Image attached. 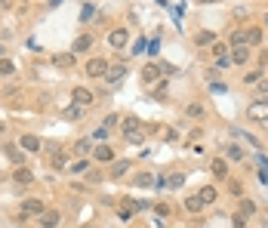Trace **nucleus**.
Masks as SVG:
<instances>
[{"label":"nucleus","mask_w":268,"mask_h":228,"mask_svg":"<svg viewBox=\"0 0 268 228\" xmlns=\"http://www.w3.org/2000/svg\"><path fill=\"white\" fill-rule=\"evenodd\" d=\"M90 46H93V37L90 34H80L77 41H74V53H87Z\"/></svg>","instance_id":"dca6fc26"},{"label":"nucleus","mask_w":268,"mask_h":228,"mask_svg":"<svg viewBox=\"0 0 268 228\" xmlns=\"http://www.w3.org/2000/svg\"><path fill=\"white\" fill-rule=\"evenodd\" d=\"M93 16H96V6H93V3H87V6H83V13H80V19H83V22H90Z\"/></svg>","instance_id":"7c9ffc66"},{"label":"nucleus","mask_w":268,"mask_h":228,"mask_svg":"<svg viewBox=\"0 0 268 228\" xmlns=\"http://www.w3.org/2000/svg\"><path fill=\"white\" fill-rule=\"evenodd\" d=\"M256 96H259V102H268V77H265V81H259V86H256Z\"/></svg>","instance_id":"a878e982"},{"label":"nucleus","mask_w":268,"mask_h":228,"mask_svg":"<svg viewBox=\"0 0 268 228\" xmlns=\"http://www.w3.org/2000/svg\"><path fill=\"white\" fill-rule=\"evenodd\" d=\"M179 185H185V176H182V173L167 176V188H179Z\"/></svg>","instance_id":"393cba45"},{"label":"nucleus","mask_w":268,"mask_h":228,"mask_svg":"<svg viewBox=\"0 0 268 228\" xmlns=\"http://www.w3.org/2000/svg\"><path fill=\"white\" fill-rule=\"evenodd\" d=\"M151 182H154V176H151V173H142V176H136V185H151Z\"/></svg>","instance_id":"f704fd0d"},{"label":"nucleus","mask_w":268,"mask_h":228,"mask_svg":"<svg viewBox=\"0 0 268 228\" xmlns=\"http://www.w3.org/2000/svg\"><path fill=\"white\" fill-rule=\"evenodd\" d=\"M93 102V93L87 90V86H74V105H80V108H87Z\"/></svg>","instance_id":"9d476101"},{"label":"nucleus","mask_w":268,"mask_h":228,"mask_svg":"<svg viewBox=\"0 0 268 228\" xmlns=\"http://www.w3.org/2000/svg\"><path fill=\"white\" fill-rule=\"evenodd\" d=\"M127 170H130V164H127V161H120V164H114V166H111V173H114V176H120V173H127Z\"/></svg>","instance_id":"473e14b6"},{"label":"nucleus","mask_w":268,"mask_h":228,"mask_svg":"<svg viewBox=\"0 0 268 228\" xmlns=\"http://www.w3.org/2000/svg\"><path fill=\"white\" fill-rule=\"evenodd\" d=\"M40 225H43V228H56V225H59V213H56V210H46V213L40 216Z\"/></svg>","instance_id":"ddd939ff"},{"label":"nucleus","mask_w":268,"mask_h":228,"mask_svg":"<svg viewBox=\"0 0 268 228\" xmlns=\"http://www.w3.org/2000/svg\"><path fill=\"white\" fill-rule=\"evenodd\" d=\"M120 133H123V139H127V142H139L145 130H142V121H139V117H133V114H130V117H123Z\"/></svg>","instance_id":"f257e3e1"},{"label":"nucleus","mask_w":268,"mask_h":228,"mask_svg":"<svg viewBox=\"0 0 268 228\" xmlns=\"http://www.w3.org/2000/svg\"><path fill=\"white\" fill-rule=\"evenodd\" d=\"M123 77H127V65H123V62H111L108 77H105V81H108V86H117Z\"/></svg>","instance_id":"20e7f679"},{"label":"nucleus","mask_w":268,"mask_h":228,"mask_svg":"<svg viewBox=\"0 0 268 228\" xmlns=\"http://www.w3.org/2000/svg\"><path fill=\"white\" fill-rule=\"evenodd\" d=\"M90 148H93V139H77V142H74V154H90Z\"/></svg>","instance_id":"a211bd4d"},{"label":"nucleus","mask_w":268,"mask_h":228,"mask_svg":"<svg viewBox=\"0 0 268 228\" xmlns=\"http://www.w3.org/2000/svg\"><path fill=\"white\" fill-rule=\"evenodd\" d=\"M127 37H130V34L123 31V28H114V31L108 34V43H111L114 49H123V46H127Z\"/></svg>","instance_id":"6e6552de"},{"label":"nucleus","mask_w":268,"mask_h":228,"mask_svg":"<svg viewBox=\"0 0 268 228\" xmlns=\"http://www.w3.org/2000/svg\"><path fill=\"white\" fill-rule=\"evenodd\" d=\"M210 90H213V93H225L228 86H225L222 81H210Z\"/></svg>","instance_id":"e433bc0d"},{"label":"nucleus","mask_w":268,"mask_h":228,"mask_svg":"<svg viewBox=\"0 0 268 228\" xmlns=\"http://www.w3.org/2000/svg\"><path fill=\"white\" fill-rule=\"evenodd\" d=\"M197 197H200V204L207 207V204H213L216 197H219V191H216L213 185H204V188H200V191H197Z\"/></svg>","instance_id":"f8f14e48"},{"label":"nucleus","mask_w":268,"mask_h":228,"mask_svg":"<svg viewBox=\"0 0 268 228\" xmlns=\"http://www.w3.org/2000/svg\"><path fill=\"white\" fill-rule=\"evenodd\" d=\"M96 161H114V151H111V148L108 145H99V148H96Z\"/></svg>","instance_id":"aec40b11"},{"label":"nucleus","mask_w":268,"mask_h":228,"mask_svg":"<svg viewBox=\"0 0 268 228\" xmlns=\"http://www.w3.org/2000/svg\"><path fill=\"white\" fill-rule=\"evenodd\" d=\"M265 25H268V13H265Z\"/></svg>","instance_id":"de8ad7c7"},{"label":"nucleus","mask_w":268,"mask_h":228,"mask_svg":"<svg viewBox=\"0 0 268 228\" xmlns=\"http://www.w3.org/2000/svg\"><path fill=\"white\" fill-rule=\"evenodd\" d=\"M108 68H111L108 59H99V56H96V59H90V62H87V74H90V77H108Z\"/></svg>","instance_id":"f03ea898"},{"label":"nucleus","mask_w":268,"mask_h":228,"mask_svg":"<svg viewBox=\"0 0 268 228\" xmlns=\"http://www.w3.org/2000/svg\"><path fill=\"white\" fill-rule=\"evenodd\" d=\"M185 210H188V213H200V210H204L200 197H188V201H185Z\"/></svg>","instance_id":"4be33fe9"},{"label":"nucleus","mask_w":268,"mask_h":228,"mask_svg":"<svg viewBox=\"0 0 268 228\" xmlns=\"http://www.w3.org/2000/svg\"><path fill=\"white\" fill-rule=\"evenodd\" d=\"M13 182H16V185H31V182H34V173L28 170V166H16Z\"/></svg>","instance_id":"0eeeda50"},{"label":"nucleus","mask_w":268,"mask_h":228,"mask_svg":"<svg viewBox=\"0 0 268 228\" xmlns=\"http://www.w3.org/2000/svg\"><path fill=\"white\" fill-rule=\"evenodd\" d=\"M114 124H117V114H108V117H105V130H108V126H114Z\"/></svg>","instance_id":"37998d69"},{"label":"nucleus","mask_w":268,"mask_h":228,"mask_svg":"<svg viewBox=\"0 0 268 228\" xmlns=\"http://www.w3.org/2000/svg\"><path fill=\"white\" fill-rule=\"evenodd\" d=\"M46 154H53V161H56V157H59V154H62V148H59V145H56V142H46Z\"/></svg>","instance_id":"2f4dec72"},{"label":"nucleus","mask_w":268,"mask_h":228,"mask_svg":"<svg viewBox=\"0 0 268 228\" xmlns=\"http://www.w3.org/2000/svg\"><path fill=\"white\" fill-rule=\"evenodd\" d=\"M3 151H6V157H9V161H13V164H19V166H25V157H22V151H19L16 145H6Z\"/></svg>","instance_id":"2eb2a0df"},{"label":"nucleus","mask_w":268,"mask_h":228,"mask_svg":"<svg viewBox=\"0 0 268 228\" xmlns=\"http://www.w3.org/2000/svg\"><path fill=\"white\" fill-rule=\"evenodd\" d=\"M13 71H16V65L9 62V59H0V74H3V77H9Z\"/></svg>","instance_id":"c85d7f7f"},{"label":"nucleus","mask_w":268,"mask_h":228,"mask_svg":"<svg viewBox=\"0 0 268 228\" xmlns=\"http://www.w3.org/2000/svg\"><path fill=\"white\" fill-rule=\"evenodd\" d=\"M213 53H216V59H219V56H228V53H225V46H222V43H213Z\"/></svg>","instance_id":"79ce46f5"},{"label":"nucleus","mask_w":268,"mask_h":228,"mask_svg":"<svg viewBox=\"0 0 268 228\" xmlns=\"http://www.w3.org/2000/svg\"><path fill=\"white\" fill-rule=\"evenodd\" d=\"M185 114H188V117H204V105H200V102H191V105L185 108Z\"/></svg>","instance_id":"5701e85b"},{"label":"nucleus","mask_w":268,"mask_h":228,"mask_svg":"<svg viewBox=\"0 0 268 228\" xmlns=\"http://www.w3.org/2000/svg\"><path fill=\"white\" fill-rule=\"evenodd\" d=\"M90 139H93V142H105V139H108V130H105V126H99V130H96Z\"/></svg>","instance_id":"c756f323"},{"label":"nucleus","mask_w":268,"mask_h":228,"mask_svg":"<svg viewBox=\"0 0 268 228\" xmlns=\"http://www.w3.org/2000/svg\"><path fill=\"white\" fill-rule=\"evenodd\" d=\"M0 59H3V43H0Z\"/></svg>","instance_id":"49530a36"},{"label":"nucleus","mask_w":268,"mask_h":228,"mask_svg":"<svg viewBox=\"0 0 268 228\" xmlns=\"http://www.w3.org/2000/svg\"><path fill=\"white\" fill-rule=\"evenodd\" d=\"M262 43V28H247L244 31V46H259Z\"/></svg>","instance_id":"1a4fd4ad"},{"label":"nucleus","mask_w":268,"mask_h":228,"mask_svg":"<svg viewBox=\"0 0 268 228\" xmlns=\"http://www.w3.org/2000/svg\"><path fill=\"white\" fill-rule=\"evenodd\" d=\"M65 114H68V117H71V121H77V117H83V108H80V105H74V102H71L68 108H65Z\"/></svg>","instance_id":"bb28decb"},{"label":"nucleus","mask_w":268,"mask_h":228,"mask_svg":"<svg viewBox=\"0 0 268 228\" xmlns=\"http://www.w3.org/2000/svg\"><path fill=\"white\" fill-rule=\"evenodd\" d=\"M22 148H25V151H40V139H37V136H22Z\"/></svg>","instance_id":"4468645a"},{"label":"nucleus","mask_w":268,"mask_h":228,"mask_svg":"<svg viewBox=\"0 0 268 228\" xmlns=\"http://www.w3.org/2000/svg\"><path fill=\"white\" fill-rule=\"evenodd\" d=\"M225 157H228V161H241L244 164V151L237 145H225Z\"/></svg>","instance_id":"412c9836"},{"label":"nucleus","mask_w":268,"mask_h":228,"mask_svg":"<svg viewBox=\"0 0 268 228\" xmlns=\"http://www.w3.org/2000/svg\"><path fill=\"white\" fill-rule=\"evenodd\" d=\"M90 166V161H77V164H71V173H83Z\"/></svg>","instance_id":"4c0bfd02"},{"label":"nucleus","mask_w":268,"mask_h":228,"mask_svg":"<svg viewBox=\"0 0 268 228\" xmlns=\"http://www.w3.org/2000/svg\"><path fill=\"white\" fill-rule=\"evenodd\" d=\"M237 213H244V216H253V213H256V204L250 201V197H244V201H241V210H237Z\"/></svg>","instance_id":"b1692460"},{"label":"nucleus","mask_w":268,"mask_h":228,"mask_svg":"<svg viewBox=\"0 0 268 228\" xmlns=\"http://www.w3.org/2000/svg\"><path fill=\"white\" fill-rule=\"evenodd\" d=\"M247 225V216L244 213H234V228H244Z\"/></svg>","instance_id":"a19ab883"},{"label":"nucleus","mask_w":268,"mask_h":228,"mask_svg":"<svg viewBox=\"0 0 268 228\" xmlns=\"http://www.w3.org/2000/svg\"><path fill=\"white\" fill-rule=\"evenodd\" d=\"M117 216H120V222H127L130 216H133V210H117Z\"/></svg>","instance_id":"c03bdc74"},{"label":"nucleus","mask_w":268,"mask_h":228,"mask_svg":"<svg viewBox=\"0 0 268 228\" xmlns=\"http://www.w3.org/2000/svg\"><path fill=\"white\" fill-rule=\"evenodd\" d=\"M210 170H213V176H219V179H225V176H228V164L222 161V157H219V161H213V164H210Z\"/></svg>","instance_id":"f3484780"},{"label":"nucleus","mask_w":268,"mask_h":228,"mask_svg":"<svg viewBox=\"0 0 268 228\" xmlns=\"http://www.w3.org/2000/svg\"><path fill=\"white\" fill-rule=\"evenodd\" d=\"M259 65H262V68L268 65V49H262V56H259Z\"/></svg>","instance_id":"a18cd8bd"},{"label":"nucleus","mask_w":268,"mask_h":228,"mask_svg":"<svg viewBox=\"0 0 268 228\" xmlns=\"http://www.w3.org/2000/svg\"><path fill=\"white\" fill-rule=\"evenodd\" d=\"M160 81V65L148 62L145 68H142V83H157Z\"/></svg>","instance_id":"423d86ee"},{"label":"nucleus","mask_w":268,"mask_h":228,"mask_svg":"<svg viewBox=\"0 0 268 228\" xmlns=\"http://www.w3.org/2000/svg\"><path fill=\"white\" fill-rule=\"evenodd\" d=\"M46 213V207H43V201H37V197H28V201H22V216H40Z\"/></svg>","instance_id":"7ed1b4c3"},{"label":"nucleus","mask_w":268,"mask_h":228,"mask_svg":"<svg viewBox=\"0 0 268 228\" xmlns=\"http://www.w3.org/2000/svg\"><path fill=\"white\" fill-rule=\"evenodd\" d=\"M194 41H197V46H210V43H213V31H200Z\"/></svg>","instance_id":"cd10ccee"},{"label":"nucleus","mask_w":268,"mask_h":228,"mask_svg":"<svg viewBox=\"0 0 268 228\" xmlns=\"http://www.w3.org/2000/svg\"><path fill=\"white\" fill-rule=\"evenodd\" d=\"M244 81H247V83H259V81H262V74H259V71H250V74L244 77Z\"/></svg>","instance_id":"58836bf2"},{"label":"nucleus","mask_w":268,"mask_h":228,"mask_svg":"<svg viewBox=\"0 0 268 228\" xmlns=\"http://www.w3.org/2000/svg\"><path fill=\"white\" fill-rule=\"evenodd\" d=\"M53 62L59 68H68V65H74V53H59V56H53Z\"/></svg>","instance_id":"6ab92c4d"},{"label":"nucleus","mask_w":268,"mask_h":228,"mask_svg":"<svg viewBox=\"0 0 268 228\" xmlns=\"http://www.w3.org/2000/svg\"><path fill=\"white\" fill-rule=\"evenodd\" d=\"M247 117H250V121H259V124H268V102H253Z\"/></svg>","instance_id":"39448f33"},{"label":"nucleus","mask_w":268,"mask_h":228,"mask_svg":"<svg viewBox=\"0 0 268 228\" xmlns=\"http://www.w3.org/2000/svg\"><path fill=\"white\" fill-rule=\"evenodd\" d=\"M231 46H234V49L244 46V31H234V34H231Z\"/></svg>","instance_id":"c9c22d12"},{"label":"nucleus","mask_w":268,"mask_h":228,"mask_svg":"<svg viewBox=\"0 0 268 228\" xmlns=\"http://www.w3.org/2000/svg\"><path fill=\"white\" fill-rule=\"evenodd\" d=\"M244 62H250V46L231 49V65H244Z\"/></svg>","instance_id":"9b49d317"},{"label":"nucleus","mask_w":268,"mask_h":228,"mask_svg":"<svg viewBox=\"0 0 268 228\" xmlns=\"http://www.w3.org/2000/svg\"><path fill=\"white\" fill-rule=\"evenodd\" d=\"M228 191H231L234 197H241V194H244V185H241V182H228Z\"/></svg>","instance_id":"72a5a7b5"},{"label":"nucleus","mask_w":268,"mask_h":228,"mask_svg":"<svg viewBox=\"0 0 268 228\" xmlns=\"http://www.w3.org/2000/svg\"><path fill=\"white\" fill-rule=\"evenodd\" d=\"M228 65H231V56H219L216 59V68H228Z\"/></svg>","instance_id":"ea45409f"}]
</instances>
